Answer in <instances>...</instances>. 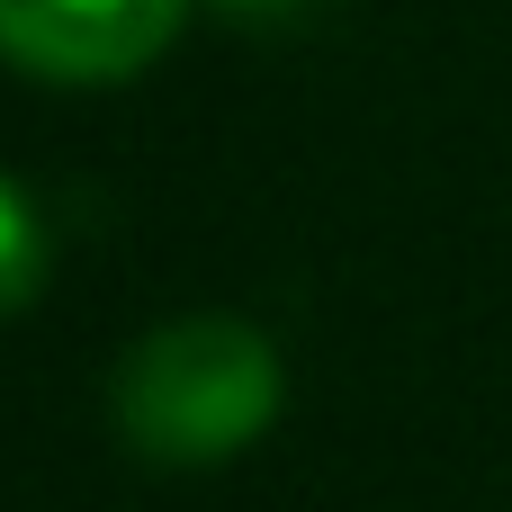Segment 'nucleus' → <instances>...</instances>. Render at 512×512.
<instances>
[{
  "mask_svg": "<svg viewBox=\"0 0 512 512\" xmlns=\"http://www.w3.org/2000/svg\"><path fill=\"white\" fill-rule=\"evenodd\" d=\"M288 405V369L261 324L243 315H171L153 324L117 378H108V423L126 450L162 468H216L252 450Z\"/></svg>",
  "mask_w": 512,
  "mask_h": 512,
  "instance_id": "obj_1",
  "label": "nucleus"
},
{
  "mask_svg": "<svg viewBox=\"0 0 512 512\" xmlns=\"http://www.w3.org/2000/svg\"><path fill=\"white\" fill-rule=\"evenodd\" d=\"M225 18H288V9H306V0H216Z\"/></svg>",
  "mask_w": 512,
  "mask_h": 512,
  "instance_id": "obj_4",
  "label": "nucleus"
},
{
  "mask_svg": "<svg viewBox=\"0 0 512 512\" xmlns=\"http://www.w3.org/2000/svg\"><path fill=\"white\" fill-rule=\"evenodd\" d=\"M36 288H45V216H36V198L0 171V315H18Z\"/></svg>",
  "mask_w": 512,
  "mask_h": 512,
  "instance_id": "obj_3",
  "label": "nucleus"
},
{
  "mask_svg": "<svg viewBox=\"0 0 512 512\" xmlns=\"http://www.w3.org/2000/svg\"><path fill=\"white\" fill-rule=\"evenodd\" d=\"M189 0H0V63L36 81H135Z\"/></svg>",
  "mask_w": 512,
  "mask_h": 512,
  "instance_id": "obj_2",
  "label": "nucleus"
}]
</instances>
